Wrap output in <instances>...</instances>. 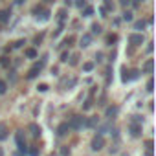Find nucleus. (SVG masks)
<instances>
[{
    "instance_id": "obj_15",
    "label": "nucleus",
    "mask_w": 156,
    "mask_h": 156,
    "mask_svg": "<svg viewBox=\"0 0 156 156\" xmlns=\"http://www.w3.org/2000/svg\"><path fill=\"white\" fill-rule=\"evenodd\" d=\"M9 11L8 9H4V11H0V22H6V20H9Z\"/></svg>"
},
{
    "instance_id": "obj_39",
    "label": "nucleus",
    "mask_w": 156,
    "mask_h": 156,
    "mask_svg": "<svg viewBox=\"0 0 156 156\" xmlns=\"http://www.w3.org/2000/svg\"><path fill=\"white\" fill-rule=\"evenodd\" d=\"M46 2H55V0H46Z\"/></svg>"
},
{
    "instance_id": "obj_6",
    "label": "nucleus",
    "mask_w": 156,
    "mask_h": 156,
    "mask_svg": "<svg viewBox=\"0 0 156 156\" xmlns=\"http://www.w3.org/2000/svg\"><path fill=\"white\" fill-rule=\"evenodd\" d=\"M98 125H99V118H98V116H92V118L85 119V127H90V129H94V127H98Z\"/></svg>"
},
{
    "instance_id": "obj_7",
    "label": "nucleus",
    "mask_w": 156,
    "mask_h": 156,
    "mask_svg": "<svg viewBox=\"0 0 156 156\" xmlns=\"http://www.w3.org/2000/svg\"><path fill=\"white\" fill-rule=\"evenodd\" d=\"M130 134H132L134 138H138V136L141 134V125H140V123H132V125H130Z\"/></svg>"
},
{
    "instance_id": "obj_16",
    "label": "nucleus",
    "mask_w": 156,
    "mask_h": 156,
    "mask_svg": "<svg viewBox=\"0 0 156 156\" xmlns=\"http://www.w3.org/2000/svg\"><path fill=\"white\" fill-rule=\"evenodd\" d=\"M24 53H26V57H30V59H35V57H37V51H35L33 48H28Z\"/></svg>"
},
{
    "instance_id": "obj_2",
    "label": "nucleus",
    "mask_w": 156,
    "mask_h": 156,
    "mask_svg": "<svg viewBox=\"0 0 156 156\" xmlns=\"http://www.w3.org/2000/svg\"><path fill=\"white\" fill-rule=\"evenodd\" d=\"M103 145H105L103 136H101V134L94 136V140H92V149H94V151H101V149H103Z\"/></svg>"
},
{
    "instance_id": "obj_27",
    "label": "nucleus",
    "mask_w": 156,
    "mask_h": 156,
    "mask_svg": "<svg viewBox=\"0 0 156 156\" xmlns=\"http://www.w3.org/2000/svg\"><path fill=\"white\" fill-rule=\"evenodd\" d=\"M61 61H62V62L68 61V51H62V53H61Z\"/></svg>"
},
{
    "instance_id": "obj_40",
    "label": "nucleus",
    "mask_w": 156,
    "mask_h": 156,
    "mask_svg": "<svg viewBox=\"0 0 156 156\" xmlns=\"http://www.w3.org/2000/svg\"><path fill=\"white\" fill-rule=\"evenodd\" d=\"M0 156H2V149H0Z\"/></svg>"
},
{
    "instance_id": "obj_32",
    "label": "nucleus",
    "mask_w": 156,
    "mask_h": 156,
    "mask_svg": "<svg viewBox=\"0 0 156 156\" xmlns=\"http://www.w3.org/2000/svg\"><path fill=\"white\" fill-rule=\"evenodd\" d=\"M70 64H77V55H73V57H72V61H70Z\"/></svg>"
},
{
    "instance_id": "obj_29",
    "label": "nucleus",
    "mask_w": 156,
    "mask_h": 156,
    "mask_svg": "<svg viewBox=\"0 0 156 156\" xmlns=\"http://www.w3.org/2000/svg\"><path fill=\"white\" fill-rule=\"evenodd\" d=\"M48 90V85H39V92H46Z\"/></svg>"
},
{
    "instance_id": "obj_35",
    "label": "nucleus",
    "mask_w": 156,
    "mask_h": 156,
    "mask_svg": "<svg viewBox=\"0 0 156 156\" xmlns=\"http://www.w3.org/2000/svg\"><path fill=\"white\" fill-rule=\"evenodd\" d=\"M145 156H154V154H152V149H149V151L145 152Z\"/></svg>"
},
{
    "instance_id": "obj_34",
    "label": "nucleus",
    "mask_w": 156,
    "mask_h": 156,
    "mask_svg": "<svg viewBox=\"0 0 156 156\" xmlns=\"http://www.w3.org/2000/svg\"><path fill=\"white\" fill-rule=\"evenodd\" d=\"M129 2H130V0H119V4H121V6H129Z\"/></svg>"
},
{
    "instance_id": "obj_12",
    "label": "nucleus",
    "mask_w": 156,
    "mask_h": 156,
    "mask_svg": "<svg viewBox=\"0 0 156 156\" xmlns=\"http://www.w3.org/2000/svg\"><path fill=\"white\" fill-rule=\"evenodd\" d=\"M116 114H118V107H108V108L105 110V116H107V118H114Z\"/></svg>"
},
{
    "instance_id": "obj_20",
    "label": "nucleus",
    "mask_w": 156,
    "mask_h": 156,
    "mask_svg": "<svg viewBox=\"0 0 156 156\" xmlns=\"http://www.w3.org/2000/svg\"><path fill=\"white\" fill-rule=\"evenodd\" d=\"M92 33H94V35H96V33L99 35V33H101V26H99V24H92Z\"/></svg>"
},
{
    "instance_id": "obj_8",
    "label": "nucleus",
    "mask_w": 156,
    "mask_h": 156,
    "mask_svg": "<svg viewBox=\"0 0 156 156\" xmlns=\"http://www.w3.org/2000/svg\"><path fill=\"white\" fill-rule=\"evenodd\" d=\"M90 42H92V35H90V33H85V35L81 37V46L87 48V46H90Z\"/></svg>"
},
{
    "instance_id": "obj_13",
    "label": "nucleus",
    "mask_w": 156,
    "mask_h": 156,
    "mask_svg": "<svg viewBox=\"0 0 156 156\" xmlns=\"http://www.w3.org/2000/svg\"><path fill=\"white\" fill-rule=\"evenodd\" d=\"M30 130H31V134H33L35 138H37V136H41V127H39V125L31 123V125H30Z\"/></svg>"
},
{
    "instance_id": "obj_38",
    "label": "nucleus",
    "mask_w": 156,
    "mask_h": 156,
    "mask_svg": "<svg viewBox=\"0 0 156 156\" xmlns=\"http://www.w3.org/2000/svg\"><path fill=\"white\" fill-rule=\"evenodd\" d=\"M15 156H24V154H22V152H17V154H15Z\"/></svg>"
},
{
    "instance_id": "obj_4",
    "label": "nucleus",
    "mask_w": 156,
    "mask_h": 156,
    "mask_svg": "<svg viewBox=\"0 0 156 156\" xmlns=\"http://www.w3.org/2000/svg\"><path fill=\"white\" fill-rule=\"evenodd\" d=\"M17 145H19V151H20V152H26V151H28L26 141H24V138H22V132H17Z\"/></svg>"
},
{
    "instance_id": "obj_26",
    "label": "nucleus",
    "mask_w": 156,
    "mask_h": 156,
    "mask_svg": "<svg viewBox=\"0 0 156 156\" xmlns=\"http://www.w3.org/2000/svg\"><path fill=\"white\" fill-rule=\"evenodd\" d=\"M30 154H31V156H39V149H37V147H31V149H30Z\"/></svg>"
},
{
    "instance_id": "obj_22",
    "label": "nucleus",
    "mask_w": 156,
    "mask_h": 156,
    "mask_svg": "<svg viewBox=\"0 0 156 156\" xmlns=\"http://www.w3.org/2000/svg\"><path fill=\"white\" fill-rule=\"evenodd\" d=\"M123 20L130 22V20H132V13H130V11H125V13H123Z\"/></svg>"
},
{
    "instance_id": "obj_9",
    "label": "nucleus",
    "mask_w": 156,
    "mask_h": 156,
    "mask_svg": "<svg viewBox=\"0 0 156 156\" xmlns=\"http://www.w3.org/2000/svg\"><path fill=\"white\" fill-rule=\"evenodd\" d=\"M68 130H70L68 123H61V125H59V129H57V134H59V136H64Z\"/></svg>"
},
{
    "instance_id": "obj_23",
    "label": "nucleus",
    "mask_w": 156,
    "mask_h": 156,
    "mask_svg": "<svg viewBox=\"0 0 156 156\" xmlns=\"http://www.w3.org/2000/svg\"><path fill=\"white\" fill-rule=\"evenodd\" d=\"M6 90H8V85H6L4 81H0V94H4Z\"/></svg>"
},
{
    "instance_id": "obj_33",
    "label": "nucleus",
    "mask_w": 156,
    "mask_h": 156,
    "mask_svg": "<svg viewBox=\"0 0 156 156\" xmlns=\"http://www.w3.org/2000/svg\"><path fill=\"white\" fill-rule=\"evenodd\" d=\"M8 64H9V61H8V57H4L2 59V66H8Z\"/></svg>"
},
{
    "instance_id": "obj_10",
    "label": "nucleus",
    "mask_w": 156,
    "mask_h": 156,
    "mask_svg": "<svg viewBox=\"0 0 156 156\" xmlns=\"http://www.w3.org/2000/svg\"><path fill=\"white\" fill-rule=\"evenodd\" d=\"M6 138H8V125L0 123V140H6Z\"/></svg>"
},
{
    "instance_id": "obj_28",
    "label": "nucleus",
    "mask_w": 156,
    "mask_h": 156,
    "mask_svg": "<svg viewBox=\"0 0 156 156\" xmlns=\"http://www.w3.org/2000/svg\"><path fill=\"white\" fill-rule=\"evenodd\" d=\"M73 4H75L77 8H83V6H85V0H75V2H73Z\"/></svg>"
},
{
    "instance_id": "obj_18",
    "label": "nucleus",
    "mask_w": 156,
    "mask_h": 156,
    "mask_svg": "<svg viewBox=\"0 0 156 156\" xmlns=\"http://www.w3.org/2000/svg\"><path fill=\"white\" fill-rule=\"evenodd\" d=\"M64 19H66V9H61V11H59V22H61V26H62Z\"/></svg>"
},
{
    "instance_id": "obj_36",
    "label": "nucleus",
    "mask_w": 156,
    "mask_h": 156,
    "mask_svg": "<svg viewBox=\"0 0 156 156\" xmlns=\"http://www.w3.org/2000/svg\"><path fill=\"white\" fill-rule=\"evenodd\" d=\"M15 2H17V4H22V2H24V0H15Z\"/></svg>"
},
{
    "instance_id": "obj_25",
    "label": "nucleus",
    "mask_w": 156,
    "mask_h": 156,
    "mask_svg": "<svg viewBox=\"0 0 156 156\" xmlns=\"http://www.w3.org/2000/svg\"><path fill=\"white\" fill-rule=\"evenodd\" d=\"M152 87H154V81H152V79H149V83H147V90H149V92H152V90H154Z\"/></svg>"
},
{
    "instance_id": "obj_3",
    "label": "nucleus",
    "mask_w": 156,
    "mask_h": 156,
    "mask_svg": "<svg viewBox=\"0 0 156 156\" xmlns=\"http://www.w3.org/2000/svg\"><path fill=\"white\" fill-rule=\"evenodd\" d=\"M44 62H46V61L42 59L41 62H37V64H35V66H33V68L30 70V73H28V79H33V77H35V75H37V73H39V72L42 70V66H44Z\"/></svg>"
},
{
    "instance_id": "obj_37",
    "label": "nucleus",
    "mask_w": 156,
    "mask_h": 156,
    "mask_svg": "<svg viewBox=\"0 0 156 156\" xmlns=\"http://www.w3.org/2000/svg\"><path fill=\"white\" fill-rule=\"evenodd\" d=\"M64 2H66V4H68V6H70V4H72V0H64Z\"/></svg>"
},
{
    "instance_id": "obj_5",
    "label": "nucleus",
    "mask_w": 156,
    "mask_h": 156,
    "mask_svg": "<svg viewBox=\"0 0 156 156\" xmlns=\"http://www.w3.org/2000/svg\"><path fill=\"white\" fill-rule=\"evenodd\" d=\"M129 41H130L134 46H138V44H141V42H143V35H141V33H132V35L129 37Z\"/></svg>"
},
{
    "instance_id": "obj_11",
    "label": "nucleus",
    "mask_w": 156,
    "mask_h": 156,
    "mask_svg": "<svg viewBox=\"0 0 156 156\" xmlns=\"http://www.w3.org/2000/svg\"><path fill=\"white\" fill-rule=\"evenodd\" d=\"M152 66H154V62H152V59H149V61L143 64V72H145V73H152Z\"/></svg>"
},
{
    "instance_id": "obj_30",
    "label": "nucleus",
    "mask_w": 156,
    "mask_h": 156,
    "mask_svg": "<svg viewBox=\"0 0 156 156\" xmlns=\"http://www.w3.org/2000/svg\"><path fill=\"white\" fill-rule=\"evenodd\" d=\"M72 42H73V37H68V39H66V41H64V44H68V46H70V44H72Z\"/></svg>"
},
{
    "instance_id": "obj_21",
    "label": "nucleus",
    "mask_w": 156,
    "mask_h": 156,
    "mask_svg": "<svg viewBox=\"0 0 156 156\" xmlns=\"http://www.w3.org/2000/svg\"><path fill=\"white\" fill-rule=\"evenodd\" d=\"M83 70H85V72H92V70H94V64H92V62H85V64H83Z\"/></svg>"
},
{
    "instance_id": "obj_14",
    "label": "nucleus",
    "mask_w": 156,
    "mask_h": 156,
    "mask_svg": "<svg viewBox=\"0 0 156 156\" xmlns=\"http://www.w3.org/2000/svg\"><path fill=\"white\" fill-rule=\"evenodd\" d=\"M145 26H147V22H145V20H136V22H134V30H138V31L145 30Z\"/></svg>"
},
{
    "instance_id": "obj_31",
    "label": "nucleus",
    "mask_w": 156,
    "mask_h": 156,
    "mask_svg": "<svg viewBox=\"0 0 156 156\" xmlns=\"http://www.w3.org/2000/svg\"><path fill=\"white\" fill-rule=\"evenodd\" d=\"M22 44H24V41H17V42H15V48H20Z\"/></svg>"
},
{
    "instance_id": "obj_17",
    "label": "nucleus",
    "mask_w": 156,
    "mask_h": 156,
    "mask_svg": "<svg viewBox=\"0 0 156 156\" xmlns=\"http://www.w3.org/2000/svg\"><path fill=\"white\" fill-rule=\"evenodd\" d=\"M94 15V8H85V11H83V17H92Z\"/></svg>"
},
{
    "instance_id": "obj_19",
    "label": "nucleus",
    "mask_w": 156,
    "mask_h": 156,
    "mask_svg": "<svg viewBox=\"0 0 156 156\" xmlns=\"http://www.w3.org/2000/svg\"><path fill=\"white\" fill-rule=\"evenodd\" d=\"M48 19H50V13H48V11H42V15H41V17H37V20H42V22H44V20H48Z\"/></svg>"
},
{
    "instance_id": "obj_1",
    "label": "nucleus",
    "mask_w": 156,
    "mask_h": 156,
    "mask_svg": "<svg viewBox=\"0 0 156 156\" xmlns=\"http://www.w3.org/2000/svg\"><path fill=\"white\" fill-rule=\"evenodd\" d=\"M68 127L72 130H79L81 127H85V118L83 116H73L70 121H68Z\"/></svg>"
},
{
    "instance_id": "obj_24",
    "label": "nucleus",
    "mask_w": 156,
    "mask_h": 156,
    "mask_svg": "<svg viewBox=\"0 0 156 156\" xmlns=\"http://www.w3.org/2000/svg\"><path fill=\"white\" fill-rule=\"evenodd\" d=\"M116 41H118L116 35H108V37H107V42H108V44H112V42H116Z\"/></svg>"
}]
</instances>
